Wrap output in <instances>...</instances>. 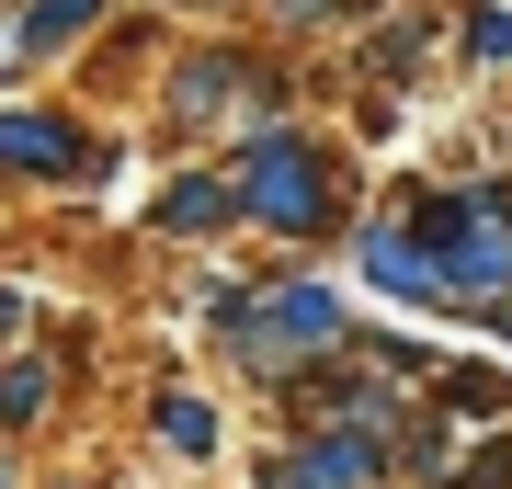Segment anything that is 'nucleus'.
Segmentation results:
<instances>
[{
    "instance_id": "13",
    "label": "nucleus",
    "mask_w": 512,
    "mask_h": 489,
    "mask_svg": "<svg viewBox=\"0 0 512 489\" xmlns=\"http://www.w3.org/2000/svg\"><path fill=\"white\" fill-rule=\"evenodd\" d=\"M0 489H12V478H0Z\"/></svg>"
},
{
    "instance_id": "9",
    "label": "nucleus",
    "mask_w": 512,
    "mask_h": 489,
    "mask_svg": "<svg viewBox=\"0 0 512 489\" xmlns=\"http://www.w3.org/2000/svg\"><path fill=\"white\" fill-rule=\"evenodd\" d=\"M57 399V364H12V376H0V410H12V421H35Z\"/></svg>"
},
{
    "instance_id": "3",
    "label": "nucleus",
    "mask_w": 512,
    "mask_h": 489,
    "mask_svg": "<svg viewBox=\"0 0 512 489\" xmlns=\"http://www.w3.org/2000/svg\"><path fill=\"white\" fill-rule=\"evenodd\" d=\"M330 330H342V308H330L319 285H285L262 319H228V342H239V364H262V376H274V364H296L308 342H330Z\"/></svg>"
},
{
    "instance_id": "8",
    "label": "nucleus",
    "mask_w": 512,
    "mask_h": 489,
    "mask_svg": "<svg viewBox=\"0 0 512 489\" xmlns=\"http://www.w3.org/2000/svg\"><path fill=\"white\" fill-rule=\"evenodd\" d=\"M160 444H171V455H205V444H217L205 399H160Z\"/></svg>"
},
{
    "instance_id": "2",
    "label": "nucleus",
    "mask_w": 512,
    "mask_h": 489,
    "mask_svg": "<svg viewBox=\"0 0 512 489\" xmlns=\"http://www.w3.org/2000/svg\"><path fill=\"white\" fill-rule=\"evenodd\" d=\"M239 205H251L262 228H285V239H308L330 228V194H319V160L296 148L285 126H251V148H239Z\"/></svg>"
},
{
    "instance_id": "10",
    "label": "nucleus",
    "mask_w": 512,
    "mask_h": 489,
    "mask_svg": "<svg viewBox=\"0 0 512 489\" xmlns=\"http://www.w3.org/2000/svg\"><path fill=\"white\" fill-rule=\"evenodd\" d=\"M80 23H92V0H35V23H23V46H69Z\"/></svg>"
},
{
    "instance_id": "12",
    "label": "nucleus",
    "mask_w": 512,
    "mask_h": 489,
    "mask_svg": "<svg viewBox=\"0 0 512 489\" xmlns=\"http://www.w3.org/2000/svg\"><path fill=\"white\" fill-rule=\"evenodd\" d=\"M12 319H23V296H0V330H12Z\"/></svg>"
},
{
    "instance_id": "5",
    "label": "nucleus",
    "mask_w": 512,
    "mask_h": 489,
    "mask_svg": "<svg viewBox=\"0 0 512 489\" xmlns=\"http://www.w3.org/2000/svg\"><path fill=\"white\" fill-rule=\"evenodd\" d=\"M262 489H376V444L365 433H319L296 467H274Z\"/></svg>"
},
{
    "instance_id": "1",
    "label": "nucleus",
    "mask_w": 512,
    "mask_h": 489,
    "mask_svg": "<svg viewBox=\"0 0 512 489\" xmlns=\"http://www.w3.org/2000/svg\"><path fill=\"white\" fill-rule=\"evenodd\" d=\"M421 262H433V285H478V296H490L512 273V194L421 205Z\"/></svg>"
},
{
    "instance_id": "4",
    "label": "nucleus",
    "mask_w": 512,
    "mask_h": 489,
    "mask_svg": "<svg viewBox=\"0 0 512 489\" xmlns=\"http://www.w3.org/2000/svg\"><path fill=\"white\" fill-rule=\"evenodd\" d=\"M0 171L69 182V171H92V148H80V126H57V114H0Z\"/></svg>"
},
{
    "instance_id": "7",
    "label": "nucleus",
    "mask_w": 512,
    "mask_h": 489,
    "mask_svg": "<svg viewBox=\"0 0 512 489\" xmlns=\"http://www.w3.org/2000/svg\"><path fill=\"white\" fill-rule=\"evenodd\" d=\"M228 91H239V57H205V69H183V80H171V114H183V126H205Z\"/></svg>"
},
{
    "instance_id": "11",
    "label": "nucleus",
    "mask_w": 512,
    "mask_h": 489,
    "mask_svg": "<svg viewBox=\"0 0 512 489\" xmlns=\"http://www.w3.org/2000/svg\"><path fill=\"white\" fill-rule=\"evenodd\" d=\"M467 35H478V57H512V12H478Z\"/></svg>"
},
{
    "instance_id": "6",
    "label": "nucleus",
    "mask_w": 512,
    "mask_h": 489,
    "mask_svg": "<svg viewBox=\"0 0 512 489\" xmlns=\"http://www.w3.org/2000/svg\"><path fill=\"white\" fill-rule=\"evenodd\" d=\"M217 217H228V182H160V228L171 239H205Z\"/></svg>"
}]
</instances>
